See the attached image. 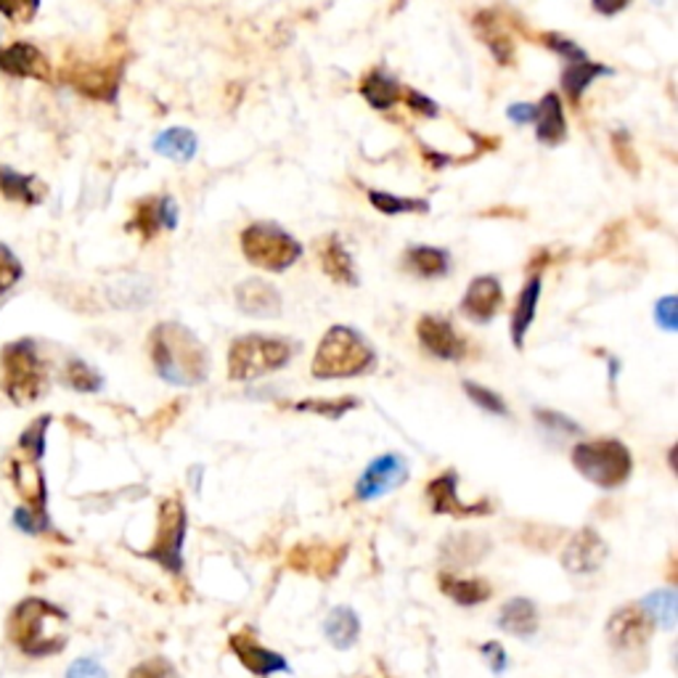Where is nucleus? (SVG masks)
<instances>
[{
	"instance_id": "obj_1",
	"label": "nucleus",
	"mask_w": 678,
	"mask_h": 678,
	"mask_svg": "<svg viewBox=\"0 0 678 678\" xmlns=\"http://www.w3.org/2000/svg\"><path fill=\"white\" fill-rule=\"evenodd\" d=\"M154 372L173 387H197L210 374V355L204 344L184 324H156L149 339Z\"/></svg>"
},
{
	"instance_id": "obj_2",
	"label": "nucleus",
	"mask_w": 678,
	"mask_h": 678,
	"mask_svg": "<svg viewBox=\"0 0 678 678\" xmlns=\"http://www.w3.org/2000/svg\"><path fill=\"white\" fill-rule=\"evenodd\" d=\"M67 628L69 615L40 596L19 601L14 612L9 615V639L22 655L35 657V661L59 655L65 650L69 642Z\"/></svg>"
},
{
	"instance_id": "obj_3",
	"label": "nucleus",
	"mask_w": 678,
	"mask_h": 678,
	"mask_svg": "<svg viewBox=\"0 0 678 678\" xmlns=\"http://www.w3.org/2000/svg\"><path fill=\"white\" fill-rule=\"evenodd\" d=\"M376 366V353L353 326H331L326 331L311 372L316 379H350V376L369 374Z\"/></svg>"
},
{
	"instance_id": "obj_4",
	"label": "nucleus",
	"mask_w": 678,
	"mask_h": 678,
	"mask_svg": "<svg viewBox=\"0 0 678 678\" xmlns=\"http://www.w3.org/2000/svg\"><path fill=\"white\" fill-rule=\"evenodd\" d=\"M0 387L16 406H30L46 395L48 372L33 339H16L5 344L0 353Z\"/></svg>"
},
{
	"instance_id": "obj_5",
	"label": "nucleus",
	"mask_w": 678,
	"mask_h": 678,
	"mask_svg": "<svg viewBox=\"0 0 678 678\" xmlns=\"http://www.w3.org/2000/svg\"><path fill=\"white\" fill-rule=\"evenodd\" d=\"M570 458H573L577 472L601 491H615V488L626 486L633 472L631 451L626 443L612 441V437L577 443Z\"/></svg>"
},
{
	"instance_id": "obj_6",
	"label": "nucleus",
	"mask_w": 678,
	"mask_h": 678,
	"mask_svg": "<svg viewBox=\"0 0 678 678\" xmlns=\"http://www.w3.org/2000/svg\"><path fill=\"white\" fill-rule=\"evenodd\" d=\"M294 355V344L281 337L247 335L229 348V379L249 382L284 369Z\"/></svg>"
},
{
	"instance_id": "obj_7",
	"label": "nucleus",
	"mask_w": 678,
	"mask_h": 678,
	"mask_svg": "<svg viewBox=\"0 0 678 678\" xmlns=\"http://www.w3.org/2000/svg\"><path fill=\"white\" fill-rule=\"evenodd\" d=\"M242 253L262 271L284 273L303 257V244L276 223H253L238 236Z\"/></svg>"
},
{
	"instance_id": "obj_8",
	"label": "nucleus",
	"mask_w": 678,
	"mask_h": 678,
	"mask_svg": "<svg viewBox=\"0 0 678 678\" xmlns=\"http://www.w3.org/2000/svg\"><path fill=\"white\" fill-rule=\"evenodd\" d=\"M188 530V514L180 499H165L160 506V525H156V538L149 546L147 557L160 564L167 573H184V543Z\"/></svg>"
},
{
	"instance_id": "obj_9",
	"label": "nucleus",
	"mask_w": 678,
	"mask_h": 678,
	"mask_svg": "<svg viewBox=\"0 0 678 678\" xmlns=\"http://www.w3.org/2000/svg\"><path fill=\"white\" fill-rule=\"evenodd\" d=\"M652 626L646 620L639 605H626L620 610L612 612V618L607 620V642H610L615 655H620L623 661H644L646 646H650Z\"/></svg>"
},
{
	"instance_id": "obj_10",
	"label": "nucleus",
	"mask_w": 678,
	"mask_h": 678,
	"mask_svg": "<svg viewBox=\"0 0 678 678\" xmlns=\"http://www.w3.org/2000/svg\"><path fill=\"white\" fill-rule=\"evenodd\" d=\"M408 480V461L400 454H382L374 461H369V467L363 469V475L355 482V499L358 501H376L382 495L398 491L400 486Z\"/></svg>"
},
{
	"instance_id": "obj_11",
	"label": "nucleus",
	"mask_w": 678,
	"mask_h": 678,
	"mask_svg": "<svg viewBox=\"0 0 678 678\" xmlns=\"http://www.w3.org/2000/svg\"><path fill=\"white\" fill-rule=\"evenodd\" d=\"M417 337L426 353H430L432 358H441V361L456 363L467 355V342L458 337L454 324L443 316H432V313H426V316L419 318Z\"/></svg>"
},
{
	"instance_id": "obj_12",
	"label": "nucleus",
	"mask_w": 678,
	"mask_h": 678,
	"mask_svg": "<svg viewBox=\"0 0 678 678\" xmlns=\"http://www.w3.org/2000/svg\"><path fill=\"white\" fill-rule=\"evenodd\" d=\"M610 554L605 538L594 527H581L562 551V568L570 575H594Z\"/></svg>"
},
{
	"instance_id": "obj_13",
	"label": "nucleus",
	"mask_w": 678,
	"mask_h": 678,
	"mask_svg": "<svg viewBox=\"0 0 678 678\" xmlns=\"http://www.w3.org/2000/svg\"><path fill=\"white\" fill-rule=\"evenodd\" d=\"M426 501L435 514H451V517H486L493 508L488 501H477V504H467L458 499V475L443 472L441 477L426 486Z\"/></svg>"
},
{
	"instance_id": "obj_14",
	"label": "nucleus",
	"mask_w": 678,
	"mask_h": 678,
	"mask_svg": "<svg viewBox=\"0 0 678 678\" xmlns=\"http://www.w3.org/2000/svg\"><path fill=\"white\" fill-rule=\"evenodd\" d=\"M229 644H231V650H234V655L238 657V663H242L244 668H247L249 674L257 676V678L289 674V670H292L289 668L284 655H279V652L262 646L249 631L231 633Z\"/></svg>"
},
{
	"instance_id": "obj_15",
	"label": "nucleus",
	"mask_w": 678,
	"mask_h": 678,
	"mask_svg": "<svg viewBox=\"0 0 678 678\" xmlns=\"http://www.w3.org/2000/svg\"><path fill=\"white\" fill-rule=\"evenodd\" d=\"M67 83L78 93L98 102H112L117 96L122 65H78L65 72Z\"/></svg>"
},
{
	"instance_id": "obj_16",
	"label": "nucleus",
	"mask_w": 678,
	"mask_h": 678,
	"mask_svg": "<svg viewBox=\"0 0 678 678\" xmlns=\"http://www.w3.org/2000/svg\"><path fill=\"white\" fill-rule=\"evenodd\" d=\"M504 305V289L495 276H477L461 297V313L472 324H491Z\"/></svg>"
},
{
	"instance_id": "obj_17",
	"label": "nucleus",
	"mask_w": 678,
	"mask_h": 678,
	"mask_svg": "<svg viewBox=\"0 0 678 678\" xmlns=\"http://www.w3.org/2000/svg\"><path fill=\"white\" fill-rule=\"evenodd\" d=\"M0 72L9 78H33L40 83H51L54 72L46 54L33 43H14L9 48H0Z\"/></svg>"
},
{
	"instance_id": "obj_18",
	"label": "nucleus",
	"mask_w": 678,
	"mask_h": 678,
	"mask_svg": "<svg viewBox=\"0 0 678 678\" xmlns=\"http://www.w3.org/2000/svg\"><path fill=\"white\" fill-rule=\"evenodd\" d=\"M344 557H348V546L305 543V546H297V549H292V554H289V564L305 575L331 577L339 573Z\"/></svg>"
},
{
	"instance_id": "obj_19",
	"label": "nucleus",
	"mask_w": 678,
	"mask_h": 678,
	"mask_svg": "<svg viewBox=\"0 0 678 678\" xmlns=\"http://www.w3.org/2000/svg\"><path fill=\"white\" fill-rule=\"evenodd\" d=\"M234 300L244 316L276 318L281 316V294L266 279H247L236 287Z\"/></svg>"
},
{
	"instance_id": "obj_20",
	"label": "nucleus",
	"mask_w": 678,
	"mask_h": 678,
	"mask_svg": "<svg viewBox=\"0 0 678 678\" xmlns=\"http://www.w3.org/2000/svg\"><path fill=\"white\" fill-rule=\"evenodd\" d=\"M536 138L543 147H560L568 138V117H564L562 98L557 93H546L541 104H536Z\"/></svg>"
},
{
	"instance_id": "obj_21",
	"label": "nucleus",
	"mask_w": 678,
	"mask_h": 678,
	"mask_svg": "<svg viewBox=\"0 0 678 678\" xmlns=\"http://www.w3.org/2000/svg\"><path fill=\"white\" fill-rule=\"evenodd\" d=\"M538 303H541V276H530L527 284L519 292L517 305H514L512 313V326H508V335H512L514 348L523 350L525 348V337L530 335V326L536 322Z\"/></svg>"
},
{
	"instance_id": "obj_22",
	"label": "nucleus",
	"mask_w": 678,
	"mask_h": 678,
	"mask_svg": "<svg viewBox=\"0 0 678 678\" xmlns=\"http://www.w3.org/2000/svg\"><path fill=\"white\" fill-rule=\"evenodd\" d=\"M318 257H322V268L324 273L329 276L335 284L344 287H358V271H355V260L353 255L348 253V247L342 244L339 236H326L318 247Z\"/></svg>"
},
{
	"instance_id": "obj_23",
	"label": "nucleus",
	"mask_w": 678,
	"mask_h": 678,
	"mask_svg": "<svg viewBox=\"0 0 678 678\" xmlns=\"http://www.w3.org/2000/svg\"><path fill=\"white\" fill-rule=\"evenodd\" d=\"M499 628L508 636L533 639L538 633V607L525 596L508 599L499 612Z\"/></svg>"
},
{
	"instance_id": "obj_24",
	"label": "nucleus",
	"mask_w": 678,
	"mask_h": 678,
	"mask_svg": "<svg viewBox=\"0 0 678 678\" xmlns=\"http://www.w3.org/2000/svg\"><path fill=\"white\" fill-rule=\"evenodd\" d=\"M361 96L366 98V104L372 106V109L390 112L393 106L404 98V85L390 78L385 69H372V72L361 80Z\"/></svg>"
},
{
	"instance_id": "obj_25",
	"label": "nucleus",
	"mask_w": 678,
	"mask_h": 678,
	"mask_svg": "<svg viewBox=\"0 0 678 678\" xmlns=\"http://www.w3.org/2000/svg\"><path fill=\"white\" fill-rule=\"evenodd\" d=\"M437 583H441V592L461 607H477L493 596L491 583L482 581V577H461L454 573H441Z\"/></svg>"
},
{
	"instance_id": "obj_26",
	"label": "nucleus",
	"mask_w": 678,
	"mask_h": 678,
	"mask_svg": "<svg viewBox=\"0 0 678 678\" xmlns=\"http://www.w3.org/2000/svg\"><path fill=\"white\" fill-rule=\"evenodd\" d=\"M324 636L335 650H350L361 636V618L353 607H335L324 620Z\"/></svg>"
},
{
	"instance_id": "obj_27",
	"label": "nucleus",
	"mask_w": 678,
	"mask_h": 678,
	"mask_svg": "<svg viewBox=\"0 0 678 678\" xmlns=\"http://www.w3.org/2000/svg\"><path fill=\"white\" fill-rule=\"evenodd\" d=\"M404 260L408 271L419 279H443L451 268V255L441 247H426V244L408 247Z\"/></svg>"
},
{
	"instance_id": "obj_28",
	"label": "nucleus",
	"mask_w": 678,
	"mask_h": 678,
	"mask_svg": "<svg viewBox=\"0 0 678 678\" xmlns=\"http://www.w3.org/2000/svg\"><path fill=\"white\" fill-rule=\"evenodd\" d=\"M152 147H154V152L160 156H165V160L186 165V162H191L199 152V138L194 130H188V128H167L154 138Z\"/></svg>"
},
{
	"instance_id": "obj_29",
	"label": "nucleus",
	"mask_w": 678,
	"mask_h": 678,
	"mask_svg": "<svg viewBox=\"0 0 678 678\" xmlns=\"http://www.w3.org/2000/svg\"><path fill=\"white\" fill-rule=\"evenodd\" d=\"M0 194H3L9 202L19 204H40L46 197V186L33 175H22L16 170L0 165Z\"/></svg>"
},
{
	"instance_id": "obj_30",
	"label": "nucleus",
	"mask_w": 678,
	"mask_h": 678,
	"mask_svg": "<svg viewBox=\"0 0 678 678\" xmlns=\"http://www.w3.org/2000/svg\"><path fill=\"white\" fill-rule=\"evenodd\" d=\"M642 607V612L646 615L655 628H663V631H674L678 623V596L674 588H657V592L646 594L642 601H636Z\"/></svg>"
},
{
	"instance_id": "obj_31",
	"label": "nucleus",
	"mask_w": 678,
	"mask_h": 678,
	"mask_svg": "<svg viewBox=\"0 0 678 678\" xmlns=\"http://www.w3.org/2000/svg\"><path fill=\"white\" fill-rule=\"evenodd\" d=\"M615 74L607 65H594V61H575L562 72V91L568 93V98L577 104L583 98V93L588 91V85H594L599 78H610Z\"/></svg>"
},
{
	"instance_id": "obj_32",
	"label": "nucleus",
	"mask_w": 678,
	"mask_h": 678,
	"mask_svg": "<svg viewBox=\"0 0 678 678\" xmlns=\"http://www.w3.org/2000/svg\"><path fill=\"white\" fill-rule=\"evenodd\" d=\"M11 475H14V486L19 488V493L30 501V508H40L46 512V480H43L40 467L37 461H14L11 464Z\"/></svg>"
},
{
	"instance_id": "obj_33",
	"label": "nucleus",
	"mask_w": 678,
	"mask_h": 678,
	"mask_svg": "<svg viewBox=\"0 0 678 678\" xmlns=\"http://www.w3.org/2000/svg\"><path fill=\"white\" fill-rule=\"evenodd\" d=\"M475 27L482 40L488 43V48L493 51L495 61H499V65H512L514 43H512V37H508V33L501 30L499 19H495L493 14H488V11H482V14H477L475 19Z\"/></svg>"
},
{
	"instance_id": "obj_34",
	"label": "nucleus",
	"mask_w": 678,
	"mask_h": 678,
	"mask_svg": "<svg viewBox=\"0 0 678 678\" xmlns=\"http://www.w3.org/2000/svg\"><path fill=\"white\" fill-rule=\"evenodd\" d=\"M369 202H372L374 210H379L382 215H422V212H430V202L426 199H413V197H398V194L390 191H376L372 188L369 191Z\"/></svg>"
},
{
	"instance_id": "obj_35",
	"label": "nucleus",
	"mask_w": 678,
	"mask_h": 678,
	"mask_svg": "<svg viewBox=\"0 0 678 678\" xmlns=\"http://www.w3.org/2000/svg\"><path fill=\"white\" fill-rule=\"evenodd\" d=\"M128 231L141 236V242H152V238L162 231V221H160V199H141L136 204L133 218L128 221Z\"/></svg>"
},
{
	"instance_id": "obj_36",
	"label": "nucleus",
	"mask_w": 678,
	"mask_h": 678,
	"mask_svg": "<svg viewBox=\"0 0 678 678\" xmlns=\"http://www.w3.org/2000/svg\"><path fill=\"white\" fill-rule=\"evenodd\" d=\"M65 385L78 393H98L104 387V376L83 358H69L65 366Z\"/></svg>"
},
{
	"instance_id": "obj_37",
	"label": "nucleus",
	"mask_w": 678,
	"mask_h": 678,
	"mask_svg": "<svg viewBox=\"0 0 678 678\" xmlns=\"http://www.w3.org/2000/svg\"><path fill=\"white\" fill-rule=\"evenodd\" d=\"M443 549L448 560L458 564H472L488 554L491 541H486V538L480 536H454V541H445Z\"/></svg>"
},
{
	"instance_id": "obj_38",
	"label": "nucleus",
	"mask_w": 678,
	"mask_h": 678,
	"mask_svg": "<svg viewBox=\"0 0 678 678\" xmlns=\"http://www.w3.org/2000/svg\"><path fill=\"white\" fill-rule=\"evenodd\" d=\"M355 398H331V400H300V404H292L294 411H303V413H316V417H326V419H342L344 413H350L353 408H358Z\"/></svg>"
},
{
	"instance_id": "obj_39",
	"label": "nucleus",
	"mask_w": 678,
	"mask_h": 678,
	"mask_svg": "<svg viewBox=\"0 0 678 678\" xmlns=\"http://www.w3.org/2000/svg\"><path fill=\"white\" fill-rule=\"evenodd\" d=\"M48 424H51V417L35 419V422L22 432V437H19V448L30 456V461H40L43 454H46Z\"/></svg>"
},
{
	"instance_id": "obj_40",
	"label": "nucleus",
	"mask_w": 678,
	"mask_h": 678,
	"mask_svg": "<svg viewBox=\"0 0 678 678\" xmlns=\"http://www.w3.org/2000/svg\"><path fill=\"white\" fill-rule=\"evenodd\" d=\"M464 393H467V398L472 400L480 411L493 413V417H508V406L499 393L488 390V387L477 385V382H464Z\"/></svg>"
},
{
	"instance_id": "obj_41",
	"label": "nucleus",
	"mask_w": 678,
	"mask_h": 678,
	"mask_svg": "<svg viewBox=\"0 0 678 678\" xmlns=\"http://www.w3.org/2000/svg\"><path fill=\"white\" fill-rule=\"evenodd\" d=\"M22 260L11 253V247H5V244L0 242V297H3L5 292H11V289L22 281Z\"/></svg>"
},
{
	"instance_id": "obj_42",
	"label": "nucleus",
	"mask_w": 678,
	"mask_h": 678,
	"mask_svg": "<svg viewBox=\"0 0 678 678\" xmlns=\"http://www.w3.org/2000/svg\"><path fill=\"white\" fill-rule=\"evenodd\" d=\"M19 530L27 533V536H37V533H46L51 523H48V514L40 512V508H30V506H19L11 517Z\"/></svg>"
},
{
	"instance_id": "obj_43",
	"label": "nucleus",
	"mask_w": 678,
	"mask_h": 678,
	"mask_svg": "<svg viewBox=\"0 0 678 678\" xmlns=\"http://www.w3.org/2000/svg\"><path fill=\"white\" fill-rule=\"evenodd\" d=\"M536 419L538 424L543 426V430L554 432V435H581V426H577L573 419L564 417V413L560 411H549V408H538L536 411Z\"/></svg>"
},
{
	"instance_id": "obj_44",
	"label": "nucleus",
	"mask_w": 678,
	"mask_h": 678,
	"mask_svg": "<svg viewBox=\"0 0 678 678\" xmlns=\"http://www.w3.org/2000/svg\"><path fill=\"white\" fill-rule=\"evenodd\" d=\"M543 46L549 48L551 54L562 56V59L568 61H586V51H583L581 46H577L575 40H570V37H564L562 33H543Z\"/></svg>"
},
{
	"instance_id": "obj_45",
	"label": "nucleus",
	"mask_w": 678,
	"mask_h": 678,
	"mask_svg": "<svg viewBox=\"0 0 678 678\" xmlns=\"http://www.w3.org/2000/svg\"><path fill=\"white\" fill-rule=\"evenodd\" d=\"M128 678H180L178 668L167 657H149L130 670Z\"/></svg>"
},
{
	"instance_id": "obj_46",
	"label": "nucleus",
	"mask_w": 678,
	"mask_h": 678,
	"mask_svg": "<svg viewBox=\"0 0 678 678\" xmlns=\"http://www.w3.org/2000/svg\"><path fill=\"white\" fill-rule=\"evenodd\" d=\"M37 9H40V0H0V14L16 24L33 22Z\"/></svg>"
},
{
	"instance_id": "obj_47",
	"label": "nucleus",
	"mask_w": 678,
	"mask_h": 678,
	"mask_svg": "<svg viewBox=\"0 0 678 678\" xmlns=\"http://www.w3.org/2000/svg\"><path fill=\"white\" fill-rule=\"evenodd\" d=\"M400 102H406L408 109L419 117L435 119L437 115H441V106L432 102L430 96H424V93L413 91V87H404V98H400Z\"/></svg>"
},
{
	"instance_id": "obj_48",
	"label": "nucleus",
	"mask_w": 678,
	"mask_h": 678,
	"mask_svg": "<svg viewBox=\"0 0 678 678\" xmlns=\"http://www.w3.org/2000/svg\"><path fill=\"white\" fill-rule=\"evenodd\" d=\"M655 322L665 331H676V326H678V300L674 297V294H665L663 300H657Z\"/></svg>"
},
{
	"instance_id": "obj_49",
	"label": "nucleus",
	"mask_w": 678,
	"mask_h": 678,
	"mask_svg": "<svg viewBox=\"0 0 678 678\" xmlns=\"http://www.w3.org/2000/svg\"><path fill=\"white\" fill-rule=\"evenodd\" d=\"M67 678H109V674L96 657H80L67 668Z\"/></svg>"
},
{
	"instance_id": "obj_50",
	"label": "nucleus",
	"mask_w": 678,
	"mask_h": 678,
	"mask_svg": "<svg viewBox=\"0 0 678 678\" xmlns=\"http://www.w3.org/2000/svg\"><path fill=\"white\" fill-rule=\"evenodd\" d=\"M612 149H615V154L620 156V165L631 170V173H636V170H639V156L631 149V138H628V133H615L612 136Z\"/></svg>"
},
{
	"instance_id": "obj_51",
	"label": "nucleus",
	"mask_w": 678,
	"mask_h": 678,
	"mask_svg": "<svg viewBox=\"0 0 678 678\" xmlns=\"http://www.w3.org/2000/svg\"><path fill=\"white\" fill-rule=\"evenodd\" d=\"M480 652H482V655H486V663L491 665V670H493L495 676L506 674L508 657H506L504 646H501L499 642H488V644H482V646H480Z\"/></svg>"
},
{
	"instance_id": "obj_52",
	"label": "nucleus",
	"mask_w": 678,
	"mask_h": 678,
	"mask_svg": "<svg viewBox=\"0 0 678 678\" xmlns=\"http://www.w3.org/2000/svg\"><path fill=\"white\" fill-rule=\"evenodd\" d=\"M506 117L512 119L514 125H530L536 119V104H527V102H517L506 109Z\"/></svg>"
},
{
	"instance_id": "obj_53",
	"label": "nucleus",
	"mask_w": 678,
	"mask_h": 678,
	"mask_svg": "<svg viewBox=\"0 0 678 678\" xmlns=\"http://www.w3.org/2000/svg\"><path fill=\"white\" fill-rule=\"evenodd\" d=\"M178 204H175L173 197H160V221H162V229H170L173 231L175 225H178Z\"/></svg>"
},
{
	"instance_id": "obj_54",
	"label": "nucleus",
	"mask_w": 678,
	"mask_h": 678,
	"mask_svg": "<svg viewBox=\"0 0 678 678\" xmlns=\"http://www.w3.org/2000/svg\"><path fill=\"white\" fill-rule=\"evenodd\" d=\"M631 5V0H592V9L601 16H615L620 11H626Z\"/></svg>"
},
{
	"instance_id": "obj_55",
	"label": "nucleus",
	"mask_w": 678,
	"mask_h": 678,
	"mask_svg": "<svg viewBox=\"0 0 678 678\" xmlns=\"http://www.w3.org/2000/svg\"><path fill=\"white\" fill-rule=\"evenodd\" d=\"M652 3H657V5H663V3H665V0H652Z\"/></svg>"
}]
</instances>
